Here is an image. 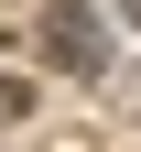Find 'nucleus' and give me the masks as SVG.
<instances>
[{"label":"nucleus","mask_w":141,"mask_h":152,"mask_svg":"<svg viewBox=\"0 0 141 152\" xmlns=\"http://www.w3.org/2000/svg\"><path fill=\"white\" fill-rule=\"evenodd\" d=\"M44 54L65 76H98V11H87V0H54V11H44Z\"/></svg>","instance_id":"nucleus-1"},{"label":"nucleus","mask_w":141,"mask_h":152,"mask_svg":"<svg viewBox=\"0 0 141 152\" xmlns=\"http://www.w3.org/2000/svg\"><path fill=\"white\" fill-rule=\"evenodd\" d=\"M119 11H130V22H141V0H119Z\"/></svg>","instance_id":"nucleus-2"}]
</instances>
